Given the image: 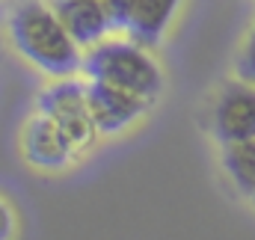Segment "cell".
Listing matches in <instances>:
<instances>
[{
  "instance_id": "cell-10",
  "label": "cell",
  "mask_w": 255,
  "mask_h": 240,
  "mask_svg": "<svg viewBox=\"0 0 255 240\" xmlns=\"http://www.w3.org/2000/svg\"><path fill=\"white\" fill-rule=\"evenodd\" d=\"M238 74H241V80L255 83V27L250 33V39H247V45H244L241 60H238Z\"/></svg>"
},
{
  "instance_id": "cell-9",
  "label": "cell",
  "mask_w": 255,
  "mask_h": 240,
  "mask_svg": "<svg viewBox=\"0 0 255 240\" xmlns=\"http://www.w3.org/2000/svg\"><path fill=\"white\" fill-rule=\"evenodd\" d=\"M223 166L244 196H255V139L229 142L223 154Z\"/></svg>"
},
{
  "instance_id": "cell-4",
  "label": "cell",
  "mask_w": 255,
  "mask_h": 240,
  "mask_svg": "<svg viewBox=\"0 0 255 240\" xmlns=\"http://www.w3.org/2000/svg\"><path fill=\"white\" fill-rule=\"evenodd\" d=\"M86 98H89V113L95 119L98 133H119L151 107L148 95H139L133 89L107 83V80H89Z\"/></svg>"
},
{
  "instance_id": "cell-11",
  "label": "cell",
  "mask_w": 255,
  "mask_h": 240,
  "mask_svg": "<svg viewBox=\"0 0 255 240\" xmlns=\"http://www.w3.org/2000/svg\"><path fill=\"white\" fill-rule=\"evenodd\" d=\"M104 3H107V9L113 15L116 30H128V21H130V15L136 9V0H104Z\"/></svg>"
},
{
  "instance_id": "cell-7",
  "label": "cell",
  "mask_w": 255,
  "mask_h": 240,
  "mask_svg": "<svg viewBox=\"0 0 255 240\" xmlns=\"http://www.w3.org/2000/svg\"><path fill=\"white\" fill-rule=\"evenodd\" d=\"M54 9L80 48H92L104 42L110 30H116L113 15L104 0H57Z\"/></svg>"
},
{
  "instance_id": "cell-13",
  "label": "cell",
  "mask_w": 255,
  "mask_h": 240,
  "mask_svg": "<svg viewBox=\"0 0 255 240\" xmlns=\"http://www.w3.org/2000/svg\"><path fill=\"white\" fill-rule=\"evenodd\" d=\"M253 199H255V196H253Z\"/></svg>"
},
{
  "instance_id": "cell-3",
  "label": "cell",
  "mask_w": 255,
  "mask_h": 240,
  "mask_svg": "<svg viewBox=\"0 0 255 240\" xmlns=\"http://www.w3.org/2000/svg\"><path fill=\"white\" fill-rule=\"evenodd\" d=\"M39 110L63 127L65 136L71 139V145L77 151H86L95 142L98 127H95V119L89 113V98H86L83 83H77L71 77H63V80L51 83L39 95Z\"/></svg>"
},
{
  "instance_id": "cell-1",
  "label": "cell",
  "mask_w": 255,
  "mask_h": 240,
  "mask_svg": "<svg viewBox=\"0 0 255 240\" xmlns=\"http://www.w3.org/2000/svg\"><path fill=\"white\" fill-rule=\"evenodd\" d=\"M9 36H12L15 51L45 74L71 77L77 68H83L80 45L65 30L57 9L39 0H27L12 12Z\"/></svg>"
},
{
  "instance_id": "cell-2",
  "label": "cell",
  "mask_w": 255,
  "mask_h": 240,
  "mask_svg": "<svg viewBox=\"0 0 255 240\" xmlns=\"http://www.w3.org/2000/svg\"><path fill=\"white\" fill-rule=\"evenodd\" d=\"M83 71L89 80H107L154 98L163 86L157 62L145 54L139 42H98L83 57Z\"/></svg>"
},
{
  "instance_id": "cell-6",
  "label": "cell",
  "mask_w": 255,
  "mask_h": 240,
  "mask_svg": "<svg viewBox=\"0 0 255 240\" xmlns=\"http://www.w3.org/2000/svg\"><path fill=\"white\" fill-rule=\"evenodd\" d=\"M21 148H24L27 163L39 166V169H48V172L68 166L71 157H74V151H77V148L71 145V139L65 136L63 127L54 119H48L45 113L24 127Z\"/></svg>"
},
{
  "instance_id": "cell-5",
  "label": "cell",
  "mask_w": 255,
  "mask_h": 240,
  "mask_svg": "<svg viewBox=\"0 0 255 240\" xmlns=\"http://www.w3.org/2000/svg\"><path fill=\"white\" fill-rule=\"evenodd\" d=\"M214 136L220 142L255 139V83H232L214 107Z\"/></svg>"
},
{
  "instance_id": "cell-8",
  "label": "cell",
  "mask_w": 255,
  "mask_h": 240,
  "mask_svg": "<svg viewBox=\"0 0 255 240\" xmlns=\"http://www.w3.org/2000/svg\"><path fill=\"white\" fill-rule=\"evenodd\" d=\"M178 3L181 0H136V9L128 21V39L139 42L142 48H154L163 39Z\"/></svg>"
},
{
  "instance_id": "cell-12",
  "label": "cell",
  "mask_w": 255,
  "mask_h": 240,
  "mask_svg": "<svg viewBox=\"0 0 255 240\" xmlns=\"http://www.w3.org/2000/svg\"><path fill=\"white\" fill-rule=\"evenodd\" d=\"M12 226H15V223H12V211H9L6 202L0 199V240H6L12 235Z\"/></svg>"
}]
</instances>
